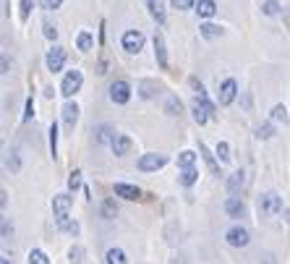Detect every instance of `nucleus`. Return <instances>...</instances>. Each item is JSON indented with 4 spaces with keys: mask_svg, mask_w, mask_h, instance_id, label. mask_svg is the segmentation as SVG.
<instances>
[{
    "mask_svg": "<svg viewBox=\"0 0 290 264\" xmlns=\"http://www.w3.org/2000/svg\"><path fill=\"white\" fill-rule=\"evenodd\" d=\"M113 139H115V131L110 126H100L97 128V142L100 144H113Z\"/></svg>",
    "mask_w": 290,
    "mask_h": 264,
    "instance_id": "obj_24",
    "label": "nucleus"
},
{
    "mask_svg": "<svg viewBox=\"0 0 290 264\" xmlns=\"http://www.w3.org/2000/svg\"><path fill=\"white\" fill-rule=\"evenodd\" d=\"M196 13H199L202 19H212L217 13V3L215 0H199V6H196Z\"/></svg>",
    "mask_w": 290,
    "mask_h": 264,
    "instance_id": "obj_16",
    "label": "nucleus"
},
{
    "mask_svg": "<svg viewBox=\"0 0 290 264\" xmlns=\"http://www.w3.org/2000/svg\"><path fill=\"white\" fill-rule=\"evenodd\" d=\"M0 264H11V259H8V256H3V259H0Z\"/></svg>",
    "mask_w": 290,
    "mask_h": 264,
    "instance_id": "obj_44",
    "label": "nucleus"
},
{
    "mask_svg": "<svg viewBox=\"0 0 290 264\" xmlns=\"http://www.w3.org/2000/svg\"><path fill=\"white\" fill-rule=\"evenodd\" d=\"M225 241L230 243L233 248H243V246H249L251 236H249V230H246V228H240V225H235V228H230V230L225 233Z\"/></svg>",
    "mask_w": 290,
    "mask_h": 264,
    "instance_id": "obj_6",
    "label": "nucleus"
},
{
    "mask_svg": "<svg viewBox=\"0 0 290 264\" xmlns=\"http://www.w3.org/2000/svg\"><path fill=\"white\" fill-rule=\"evenodd\" d=\"M47 71H53V73H58V71H63V66H66V50L63 48H53L50 53H47Z\"/></svg>",
    "mask_w": 290,
    "mask_h": 264,
    "instance_id": "obj_7",
    "label": "nucleus"
},
{
    "mask_svg": "<svg viewBox=\"0 0 290 264\" xmlns=\"http://www.w3.org/2000/svg\"><path fill=\"white\" fill-rule=\"evenodd\" d=\"M272 136H274L272 123H262V126H256V139H272Z\"/></svg>",
    "mask_w": 290,
    "mask_h": 264,
    "instance_id": "obj_29",
    "label": "nucleus"
},
{
    "mask_svg": "<svg viewBox=\"0 0 290 264\" xmlns=\"http://www.w3.org/2000/svg\"><path fill=\"white\" fill-rule=\"evenodd\" d=\"M144 48V34L136 32V29H131V32L123 34V50L126 53H139Z\"/></svg>",
    "mask_w": 290,
    "mask_h": 264,
    "instance_id": "obj_8",
    "label": "nucleus"
},
{
    "mask_svg": "<svg viewBox=\"0 0 290 264\" xmlns=\"http://www.w3.org/2000/svg\"><path fill=\"white\" fill-rule=\"evenodd\" d=\"M105 259H108V264H128L123 248H108V254H105Z\"/></svg>",
    "mask_w": 290,
    "mask_h": 264,
    "instance_id": "obj_21",
    "label": "nucleus"
},
{
    "mask_svg": "<svg viewBox=\"0 0 290 264\" xmlns=\"http://www.w3.org/2000/svg\"><path fill=\"white\" fill-rule=\"evenodd\" d=\"M235 95H238L235 79H225L222 86H220V105H230V102L235 100Z\"/></svg>",
    "mask_w": 290,
    "mask_h": 264,
    "instance_id": "obj_11",
    "label": "nucleus"
},
{
    "mask_svg": "<svg viewBox=\"0 0 290 264\" xmlns=\"http://www.w3.org/2000/svg\"><path fill=\"white\" fill-rule=\"evenodd\" d=\"M81 84H84V73H81L79 68H73V71H68V73H66L63 84H60V95L71 100V97L76 95V92L81 89Z\"/></svg>",
    "mask_w": 290,
    "mask_h": 264,
    "instance_id": "obj_2",
    "label": "nucleus"
},
{
    "mask_svg": "<svg viewBox=\"0 0 290 264\" xmlns=\"http://www.w3.org/2000/svg\"><path fill=\"white\" fill-rule=\"evenodd\" d=\"M71 204H73V199H71L68 194L53 196V212H55V223H58L60 230H63V225L68 223V209H71Z\"/></svg>",
    "mask_w": 290,
    "mask_h": 264,
    "instance_id": "obj_1",
    "label": "nucleus"
},
{
    "mask_svg": "<svg viewBox=\"0 0 290 264\" xmlns=\"http://www.w3.org/2000/svg\"><path fill=\"white\" fill-rule=\"evenodd\" d=\"M180 110H183L180 100H178V97H167V102H165V113H167V115H180Z\"/></svg>",
    "mask_w": 290,
    "mask_h": 264,
    "instance_id": "obj_27",
    "label": "nucleus"
},
{
    "mask_svg": "<svg viewBox=\"0 0 290 264\" xmlns=\"http://www.w3.org/2000/svg\"><path fill=\"white\" fill-rule=\"evenodd\" d=\"M102 217H108V220L115 217V204H113V201H105V204H102Z\"/></svg>",
    "mask_w": 290,
    "mask_h": 264,
    "instance_id": "obj_41",
    "label": "nucleus"
},
{
    "mask_svg": "<svg viewBox=\"0 0 290 264\" xmlns=\"http://www.w3.org/2000/svg\"><path fill=\"white\" fill-rule=\"evenodd\" d=\"M217 157H220V162H230V147H227V142L217 144Z\"/></svg>",
    "mask_w": 290,
    "mask_h": 264,
    "instance_id": "obj_32",
    "label": "nucleus"
},
{
    "mask_svg": "<svg viewBox=\"0 0 290 264\" xmlns=\"http://www.w3.org/2000/svg\"><path fill=\"white\" fill-rule=\"evenodd\" d=\"M199 152L204 154V160H207V165H209V170L212 173H220V165H217V160H215V154H209V149L199 142Z\"/></svg>",
    "mask_w": 290,
    "mask_h": 264,
    "instance_id": "obj_26",
    "label": "nucleus"
},
{
    "mask_svg": "<svg viewBox=\"0 0 290 264\" xmlns=\"http://www.w3.org/2000/svg\"><path fill=\"white\" fill-rule=\"evenodd\" d=\"M76 120H79V105H76L73 100H68V102L63 105V123H66L68 128H73Z\"/></svg>",
    "mask_w": 290,
    "mask_h": 264,
    "instance_id": "obj_14",
    "label": "nucleus"
},
{
    "mask_svg": "<svg viewBox=\"0 0 290 264\" xmlns=\"http://www.w3.org/2000/svg\"><path fill=\"white\" fill-rule=\"evenodd\" d=\"M191 113H194V120L199 123V126H204V123H207V120L212 118V113L207 110V105H204V102H199V100L194 102V107H191Z\"/></svg>",
    "mask_w": 290,
    "mask_h": 264,
    "instance_id": "obj_15",
    "label": "nucleus"
},
{
    "mask_svg": "<svg viewBox=\"0 0 290 264\" xmlns=\"http://www.w3.org/2000/svg\"><path fill=\"white\" fill-rule=\"evenodd\" d=\"M272 120H277V123H282V126H287V123H290L287 107H285V105H274V107H272Z\"/></svg>",
    "mask_w": 290,
    "mask_h": 264,
    "instance_id": "obj_22",
    "label": "nucleus"
},
{
    "mask_svg": "<svg viewBox=\"0 0 290 264\" xmlns=\"http://www.w3.org/2000/svg\"><path fill=\"white\" fill-rule=\"evenodd\" d=\"M68 256H71V264H81L84 261V246H73L68 251Z\"/></svg>",
    "mask_w": 290,
    "mask_h": 264,
    "instance_id": "obj_31",
    "label": "nucleus"
},
{
    "mask_svg": "<svg viewBox=\"0 0 290 264\" xmlns=\"http://www.w3.org/2000/svg\"><path fill=\"white\" fill-rule=\"evenodd\" d=\"M225 212H227V217L238 220V217L246 214V204L240 201V196H227V201H225Z\"/></svg>",
    "mask_w": 290,
    "mask_h": 264,
    "instance_id": "obj_12",
    "label": "nucleus"
},
{
    "mask_svg": "<svg viewBox=\"0 0 290 264\" xmlns=\"http://www.w3.org/2000/svg\"><path fill=\"white\" fill-rule=\"evenodd\" d=\"M149 13L155 16V21L160 26L165 24V3H162V0H149Z\"/></svg>",
    "mask_w": 290,
    "mask_h": 264,
    "instance_id": "obj_19",
    "label": "nucleus"
},
{
    "mask_svg": "<svg viewBox=\"0 0 290 264\" xmlns=\"http://www.w3.org/2000/svg\"><path fill=\"white\" fill-rule=\"evenodd\" d=\"M178 181H180V186H186V189H188V186H194L196 181H199V170H196V167H183Z\"/></svg>",
    "mask_w": 290,
    "mask_h": 264,
    "instance_id": "obj_18",
    "label": "nucleus"
},
{
    "mask_svg": "<svg viewBox=\"0 0 290 264\" xmlns=\"http://www.w3.org/2000/svg\"><path fill=\"white\" fill-rule=\"evenodd\" d=\"M50 154H53V157H58V126H55V123H53V126H50Z\"/></svg>",
    "mask_w": 290,
    "mask_h": 264,
    "instance_id": "obj_30",
    "label": "nucleus"
},
{
    "mask_svg": "<svg viewBox=\"0 0 290 264\" xmlns=\"http://www.w3.org/2000/svg\"><path fill=\"white\" fill-rule=\"evenodd\" d=\"M165 165H167V154H160V152L141 154V160H139V170H141V173H155V170H160Z\"/></svg>",
    "mask_w": 290,
    "mask_h": 264,
    "instance_id": "obj_3",
    "label": "nucleus"
},
{
    "mask_svg": "<svg viewBox=\"0 0 290 264\" xmlns=\"http://www.w3.org/2000/svg\"><path fill=\"white\" fill-rule=\"evenodd\" d=\"M81 186V170H73L71 178H68V191H76Z\"/></svg>",
    "mask_w": 290,
    "mask_h": 264,
    "instance_id": "obj_33",
    "label": "nucleus"
},
{
    "mask_svg": "<svg viewBox=\"0 0 290 264\" xmlns=\"http://www.w3.org/2000/svg\"><path fill=\"white\" fill-rule=\"evenodd\" d=\"M259 212H262L264 217H274L282 212V199L277 194H264L262 199H259Z\"/></svg>",
    "mask_w": 290,
    "mask_h": 264,
    "instance_id": "obj_4",
    "label": "nucleus"
},
{
    "mask_svg": "<svg viewBox=\"0 0 290 264\" xmlns=\"http://www.w3.org/2000/svg\"><path fill=\"white\" fill-rule=\"evenodd\" d=\"M91 45H94V39H91L89 32H81L79 37H76V48H79L81 53H89V50H91Z\"/></svg>",
    "mask_w": 290,
    "mask_h": 264,
    "instance_id": "obj_25",
    "label": "nucleus"
},
{
    "mask_svg": "<svg viewBox=\"0 0 290 264\" xmlns=\"http://www.w3.org/2000/svg\"><path fill=\"white\" fill-rule=\"evenodd\" d=\"M131 147H133V142H131V139H128L126 134H115L113 144H110V149H113L115 157H126V154L131 152Z\"/></svg>",
    "mask_w": 290,
    "mask_h": 264,
    "instance_id": "obj_10",
    "label": "nucleus"
},
{
    "mask_svg": "<svg viewBox=\"0 0 290 264\" xmlns=\"http://www.w3.org/2000/svg\"><path fill=\"white\" fill-rule=\"evenodd\" d=\"M32 118H34V100L29 97V100H26V105H24V123H29Z\"/></svg>",
    "mask_w": 290,
    "mask_h": 264,
    "instance_id": "obj_35",
    "label": "nucleus"
},
{
    "mask_svg": "<svg viewBox=\"0 0 290 264\" xmlns=\"http://www.w3.org/2000/svg\"><path fill=\"white\" fill-rule=\"evenodd\" d=\"M8 167L13 173H19V149H11V157H8Z\"/></svg>",
    "mask_w": 290,
    "mask_h": 264,
    "instance_id": "obj_38",
    "label": "nucleus"
},
{
    "mask_svg": "<svg viewBox=\"0 0 290 264\" xmlns=\"http://www.w3.org/2000/svg\"><path fill=\"white\" fill-rule=\"evenodd\" d=\"M262 11L267 13V16H274V13L280 11V6H277V0H264V3H262Z\"/></svg>",
    "mask_w": 290,
    "mask_h": 264,
    "instance_id": "obj_34",
    "label": "nucleus"
},
{
    "mask_svg": "<svg viewBox=\"0 0 290 264\" xmlns=\"http://www.w3.org/2000/svg\"><path fill=\"white\" fill-rule=\"evenodd\" d=\"M110 100H113L115 105H126V102L131 100V86H128V81H123V79L113 81V84H110Z\"/></svg>",
    "mask_w": 290,
    "mask_h": 264,
    "instance_id": "obj_5",
    "label": "nucleus"
},
{
    "mask_svg": "<svg viewBox=\"0 0 290 264\" xmlns=\"http://www.w3.org/2000/svg\"><path fill=\"white\" fill-rule=\"evenodd\" d=\"M199 34L204 37V39H217V37H222V26H217V24H202L199 26Z\"/></svg>",
    "mask_w": 290,
    "mask_h": 264,
    "instance_id": "obj_17",
    "label": "nucleus"
},
{
    "mask_svg": "<svg viewBox=\"0 0 290 264\" xmlns=\"http://www.w3.org/2000/svg\"><path fill=\"white\" fill-rule=\"evenodd\" d=\"M240 189H243V173H233L227 181V191H230V196H240Z\"/></svg>",
    "mask_w": 290,
    "mask_h": 264,
    "instance_id": "obj_20",
    "label": "nucleus"
},
{
    "mask_svg": "<svg viewBox=\"0 0 290 264\" xmlns=\"http://www.w3.org/2000/svg\"><path fill=\"white\" fill-rule=\"evenodd\" d=\"M170 6L175 11H188V8H194V0H170Z\"/></svg>",
    "mask_w": 290,
    "mask_h": 264,
    "instance_id": "obj_37",
    "label": "nucleus"
},
{
    "mask_svg": "<svg viewBox=\"0 0 290 264\" xmlns=\"http://www.w3.org/2000/svg\"><path fill=\"white\" fill-rule=\"evenodd\" d=\"M97 73H100V76H105V73H108V60H105V58L100 60V66H97Z\"/></svg>",
    "mask_w": 290,
    "mask_h": 264,
    "instance_id": "obj_42",
    "label": "nucleus"
},
{
    "mask_svg": "<svg viewBox=\"0 0 290 264\" xmlns=\"http://www.w3.org/2000/svg\"><path fill=\"white\" fill-rule=\"evenodd\" d=\"M155 55H157V63H160V68L162 71H167V50H165V37L160 34V32H155Z\"/></svg>",
    "mask_w": 290,
    "mask_h": 264,
    "instance_id": "obj_13",
    "label": "nucleus"
},
{
    "mask_svg": "<svg viewBox=\"0 0 290 264\" xmlns=\"http://www.w3.org/2000/svg\"><path fill=\"white\" fill-rule=\"evenodd\" d=\"M42 29H44V37H47V39H58V29H55L50 21H44Z\"/></svg>",
    "mask_w": 290,
    "mask_h": 264,
    "instance_id": "obj_39",
    "label": "nucleus"
},
{
    "mask_svg": "<svg viewBox=\"0 0 290 264\" xmlns=\"http://www.w3.org/2000/svg\"><path fill=\"white\" fill-rule=\"evenodd\" d=\"M32 6H34L32 0H21V11H19V19H21V21L29 19V13H32Z\"/></svg>",
    "mask_w": 290,
    "mask_h": 264,
    "instance_id": "obj_36",
    "label": "nucleus"
},
{
    "mask_svg": "<svg viewBox=\"0 0 290 264\" xmlns=\"http://www.w3.org/2000/svg\"><path fill=\"white\" fill-rule=\"evenodd\" d=\"M29 264H50V259L42 248H32V251H29Z\"/></svg>",
    "mask_w": 290,
    "mask_h": 264,
    "instance_id": "obj_28",
    "label": "nucleus"
},
{
    "mask_svg": "<svg viewBox=\"0 0 290 264\" xmlns=\"http://www.w3.org/2000/svg\"><path fill=\"white\" fill-rule=\"evenodd\" d=\"M113 191H115V196L126 199V201L141 199V189H139V186H131V183H115V186H113Z\"/></svg>",
    "mask_w": 290,
    "mask_h": 264,
    "instance_id": "obj_9",
    "label": "nucleus"
},
{
    "mask_svg": "<svg viewBox=\"0 0 290 264\" xmlns=\"http://www.w3.org/2000/svg\"><path fill=\"white\" fill-rule=\"evenodd\" d=\"M194 162H196V154L191 152V149H183L180 154H178V167L183 170V167H194Z\"/></svg>",
    "mask_w": 290,
    "mask_h": 264,
    "instance_id": "obj_23",
    "label": "nucleus"
},
{
    "mask_svg": "<svg viewBox=\"0 0 290 264\" xmlns=\"http://www.w3.org/2000/svg\"><path fill=\"white\" fill-rule=\"evenodd\" d=\"M39 6H42L44 11H55V8L63 6V0H39Z\"/></svg>",
    "mask_w": 290,
    "mask_h": 264,
    "instance_id": "obj_40",
    "label": "nucleus"
},
{
    "mask_svg": "<svg viewBox=\"0 0 290 264\" xmlns=\"http://www.w3.org/2000/svg\"><path fill=\"white\" fill-rule=\"evenodd\" d=\"M8 68H11V66H8V58H3V71H0V73L8 76Z\"/></svg>",
    "mask_w": 290,
    "mask_h": 264,
    "instance_id": "obj_43",
    "label": "nucleus"
}]
</instances>
